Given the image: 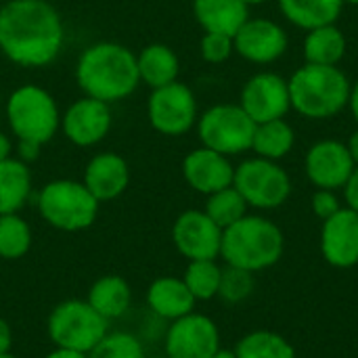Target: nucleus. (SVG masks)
<instances>
[{
  "mask_svg": "<svg viewBox=\"0 0 358 358\" xmlns=\"http://www.w3.org/2000/svg\"><path fill=\"white\" fill-rule=\"evenodd\" d=\"M355 168L357 166L346 143L334 138L315 143L304 159L306 176L317 189H344Z\"/></svg>",
  "mask_w": 358,
  "mask_h": 358,
  "instance_id": "nucleus-15",
  "label": "nucleus"
},
{
  "mask_svg": "<svg viewBox=\"0 0 358 358\" xmlns=\"http://www.w3.org/2000/svg\"><path fill=\"white\" fill-rule=\"evenodd\" d=\"M76 82L84 96L109 105L124 101L141 84L136 55L117 42H94L76 63Z\"/></svg>",
  "mask_w": 358,
  "mask_h": 358,
  "instance_id": "nucleus-2",
  "label": "nucleus"
},
{
  "mask_svg": "<svg viewBox=\"0 0 358 358\" xmlns=\"http://www.w3.org/2000/svg\"><path fill=\"white\" fill-rule=\"evenodd\" d=\"M31 195V170L27 162L8 157L0 162V216L19 214Z\"/></svg>",
  "mask_w": 358,
  "mask_h": 358,
  "instance_id": "nucleus-23",
  "label": "nucleus"
},
{
  "mask_svg": "<svg viewBox=\"0 0 358 358\" xmlns=\"http://www.w3.org/2000/svg\"><path fill=\"white\" fill-rule=\"evenodd\" d=\"M109 321L101 317L88 302H61L48 317V338L55 348L88 355L105 336Z\"/></svg>",
  "mask_w": 358,
  "mask_h": 358,
  "instance_id": "nucleus-7",
  "label": "nucleus"
},
{
  "mask_svg": "<svg viewBox=\"0 0 358 358\" xmlns=\"http://www.w3.org/2000/svg\"><path fill=\"white\" fill-rule=\"evenodd\" d=\"M220 279H222V268L216 264V260H191L182 277L193 298L203 302L218 296Z\"/></svg>",
  "mask_w": 358,
  "mask_h": 358,
  "instance_id": "nucleus-31",
  "label": "nucleus"
},
{
  "mask_svg": "<svg viewBox=\"0 0 358 358\" xmlns=\"http://www.w3.org/2000/svg\"><path fill=\"white\" fill-rule=\"evenodd\" d=\"M237 358H296L294 346L279 334L254 331L248 334L235 348Z\"/></svg>",
  "mask_w": 358,
  "mask_h": 358,
  "instance_id": "nucleus-28",
  "label": "nucleus"
},
{
  "mask_svg": "<svg viewBox=\"0 0 358 358\" xmlns=\"http://www.w3.org/2000/svg\"><path fill=\"white\" fill-rule=\"evenodd\" d=\"M340 210H342V206H340V199H338V195L334 191H329V189H317V193L313 195V212L321 220L331 218Z\"/></svg>",
  "mask_w": 358,
  "mask_h": 358,
  "instance_id": "nucleus-35",
  "label": "nucleus"
},
{
  "mask_svg": "<svg viewBox=\"0 0 358 358\" xmlns=\"http://www.w3.org/2000/svg\"><path fill=\"white\" fill-rule=\"evenodd\" d=\"M344 4H358V0H342Z\"/></svg>",
  "mask_w": 358,
  "mask_h": 358,
  "instance_id": "nucleus-44",
  "label": "nucleus"
},
{
  "mask_svg": "<svg viewBox=\"0 0 358 358\" xmlns=\"http://www.w3.org/2000/svg\"><path fill=\"white\" fill-rule=\"evenodd\" d=\"M254 273L243 271V268H235V266H227L222 271V279H220V289L218 296L229 302V304H239L243 300H248L254 292Z\"/></svg>",
  "mask_w": 358,
  "mask_h": 358,
  "instance_id": "nucleus-33",
  "label": "nucleus"
},
{
  "mask_svg": "<svg viewBox=\"0 0 358 358\" xmlns=\"http://www.w3.org/2000/svg\"><path fill=\"white\" fill-rule=\"evenodd\" d=\"M10 346H13V331H10V325L0 319V355H6L10 352Z\"/></svg>",
  "mask_w": 358,
  "mask_h": 358,
  "instance_id": "nucleus-37",
  "label": "nucleus"
},
{
  "mask_svg": "<svg viewBox=\"0 0 358 358\" xmlns=\"http://www.w3.org/2000/svg\"><path fill=\"white\" fill-rule=\"evenodd\" d=\"M233 187L241 193L248 206L258 210H275L292 195L289 174L277 162L258 155L235 168Z\"/></svg>",
  "mask_w": 358,
  "mask_h": 358,
  "instance_id": "nucleus-9",
  "label": "nucleus"
},
{
  "mask_svg": "<svg viewBox=\"0 0 358 358\" xmlns=\"http://www.w3.org/2000/svg\"><path fill=\"white\" fill-rule=\"evenodd\" d=\"M239 105L256 124L285 117L292 109L289 84L279 73L260 71L243 84Z\"/></svg>",
  "mask_w": 358,
  "mask_h": 358,
  "instance_id": "nucleus-11",
  "label": "nucleus"
},
{
  "mask_svg": "<svg viewBox=\"0 0 358 358\" xmlns=\"http://www.w3.org/2000/svg\"><path fill=\"white\" fill-rule=\"evenodd\" d=\"M344 197H346L348 208L358 214V166L355 168V172L350 174L348 182L344 185Z\"/></svg>",
  "mask_w": 358,
  "mask_h": 358,
  "instance_id": "nucleus-36",
  "label": "nucleus"
},
{
  "mask_svg": "<svg viewBox=\"0 0 358 358\" xmlns=\"http://www.w3.org/2000/svg\"><path fill=\"white\" fill-rule=\"evenodd\" d=\"M287 34L273 19H248L233 36V46L239 57L250 63L266 65L281 59L287 50Z\"/></svg>",
  "mask_w": 358,
  "mask_h": 358,
  "instance_id": "nucleus-14",
  "label": "nucleus"
},
{
  "mask_svg": "<svg viewBox=\"0 0 358 358\" xmlns=\"http://www.w3.org/2000/svg\"><path fill=\"white\" fill-rule=\"evenodd\" d=\"M256 122L241 105H214L197 117V134L201 147L218 151L227 157L252 149Z\"/></svg>",
  "mask_w": 358,
  "mask_h": 358,
  "instance_id": "nucleus-8",
  "label": "nucleus"
},
{
  "mask_svg": "<svg viewBox=\"0 0 358 358\" xmlns=\"http://www.w3.org/2000/svg\"><path fill=\"white\" fill-rule=\"evenodd\" d=\"M193 15L206 31L233 38L250 19V6L243 0H193Z\"/></svg>",
  "mask_w": 358,
  "mask_h": 358,
  "instance_id": "nucleus-21",
  "label": "nucleus"
},
{
  "mask_svg": "<svg viewBox=\"0 0 358 358\" xmlns=\"http://www.w3.org/2000/svg\"><path fill=\"white\" fill-rule=\"evenodd\" d=\"M147 117L153 130L166 136H182L197 124V99L182 82L155 88L149 94Z\"/></svg>",
  "mask_w": 358,
  "mask_h": 358,
  "instance_id": "nucleus-10",
  "label": "nucleus"
},
{
  "mask_svg": "<svg viewBox=\"0 0 358 358\" xmlns=\"http://www.w3.org/2000/svg\"><path fill=\"white\" fill-rule=\"evenodd\" d=\"M0 358H17V357H13L10 352H6V355H0Z\"/></svg>",
  "mask_w": 358,
  "mask_h": 358,
  "instance_id": "nucleus-45",
  "label": "nucleus"
},
{
  "mask_svg": "<svg viewBox=\"0 0 358 358\" xmlns=\"http://www.w3.org/2000/svg\"><path fill=\"white\" fill-rule=\"evenodd\" d=\"M348 107H350V113L355 117V122L358 124V80L350 86V99H348Z\"/></svg>",
  "mask_w": 358,
  "mask_h": 358,
  "instance_id": "nucleus-39",
  "label": "nucleus"
},
{
  "mask_svg": "<svg viewBox=\"0 0 358 358\" xmlns=\"http://www.w3.org/2000/svg\"><path fill=\"white\" fill-rule=\"evenodd\" d=\"M31 248V229L19 214L0 216V258L19 260Z\"/></svg>",
  "mask_w": 358,
  "mask_h": 358,
  "instance_id": "nucleus-30",
  "label": "nucleus"
},
{
  "mask_svg": "<svg viewBox=\"0 0 358 358\" xmlns=\"http://www.w3.org/2000/svg\"><path fill=\"white\" fill-rule=\"evenodd\" d=\"M63 42V19L48 0H8L0 6V50L15 65L46 67Z\"/></svg>",
  "mask_w": 358,
  "mask_h": 358,
  "instance_id": "nucleus-1",
  "label": "nucleus"
},
{
  "mask_svg": "<svg viewBox=\"0 0 358 358\" xmlns=\"http://www.w3.org/2000/svg\"><path fill=\"white\" fill-rule=\"evenodd\" d=\"M88 358H145V348L138 338L126 331L107 334L90 352Z\"/></svg>",
  "mask_w": 358,
  "mask_h": 358,
  "instance_id": "nucleus-32",
  "label": "nucleus"
},
{
  "mask_svg": "<svg viewBox=\"0 0 358 358\" xmlns=\"http://www.w3.org/2000/svg\"><path fill=\"white\" fill-rule=\"evenodd\" d=\"M182 176L191 189L203 195H212L233 185L235 168L227 155L208 147L193 149L182 159Z\"/></svg>",
  "mask_w": 358,
  "mask_h": 358,
  "instance_id": "nucleus-18",
  "label": "nucleus"
},
{
  "mask_svg": "<svg viewBox=\"0 0 358 358\" xmlns=\"http://www.w3.org/2000/svg\"><path fill=\"white\" fill-rule=\"evenodd\" d=\"M218 350L220 334L210 317L191 313L172 321L166 336L168 358H212Z\"/></svg>",
  "mask_w": 358,
  "mask_h": 358,
  "instance_id": "nucleus-12",
  "label": "nucleus"
},
{
  "mask_svg": "<svg viewBox=\"0 0 358 358\" xmlns=\"http://www.w3.org/2000/svg\"><path fill=\"white\" fill-rule=\"evenodd\" d=\"M195 302L197 300L178 277H159L147 289L149 308L166 321H176L191 315Z\"/></svg>",
  "mask_w": 358,
  "mask_h": 358,
  "instance_id": "nucleus-20",
  "label": "nucleus"
},
{
  "mask_svg": "<svg viewBox=\"0 0 358 358\" xmlns=\"http://www.w3.org/2000/svg\"><path fill=\"white\" fill-rule=\"evenodd\" d=\"M46 358H88L84 352H76V350H65V348H55Z\"/></svg>",
  "mask_w": 358,
  "mask_h": 358,
  "instance_id": "nucleus-40",
  "label": "nucleus"
},
{
  "mask_svg": "<svg viewBox=\"0 0 358 358\" xmlns=\"http://www.w3.org/2000/svg\"><path fill=\"white\" fill-rule=\"evenodd\" d=\"M212 358H237V357H235V352H231V350H218V352H216Z\"/></svg>",
  "mask_w": 358,
  "mask_h": 358,
  "instance_id": "nucleus-42",
  "label": "nucleus"
},
{
  "mask_svg": "<svg viewBox=\"0 0 358 358\" xmlns=\"http://www.w3.org/2000/svg\"><path fill=\"white\" fill-rule=\"evenodd\" d=\"M10 153H13V143H10V138L0 130V162L8 159Z\"/></svg>",
  "mask_w": 358,
  "mask_h": 358,
  "instance_id": "nucleus-38",
  "label": "nucleus"
},
{
  "mask_svg": "<svg viewBox=\"0 0 358 358\" xmlns=\"http://www.w3.org/2000/svg\"><path fill=\"white\" fill-rule=\"evenodd\" d=\"M346 147H348V151H350V155H352V159H355V166H358V130L357 132H352V136H350V141L346 143Z\"/></svg>",
  "mask_w": 358,
  "mask_h": 358,
  "instance_id": "nucleus-41",
  "label": "nucleus"
},
{
  "mask_svg": "<svg viewBox=\"0 0 358 358\" xmlns=\"http://www.w3.org/2000/svg\"><path fill=\"white\" fill-rule=\"evenodd\" d=\"M304 59L313 65H338L346 55V36L331 23L306 31L304 38Z\"/></svg>",
  "mask_w": 358,
  "mask_h": 358,
  "instance_id": "nucleus-26",
  "label": "nucleus"
},
{
  "mask_svg": "<svg viewBox=\"0 0 358 358\" xmlns=\"http://www.w3.org/2000/svg\"><path fill=\"white\" fill-rule=\"evenodd\" d=\"M61 130L76 147L99 145L111 130L109 103L82 96L73 101L61 115Z\"/></svg>",
  "mask_w": 358,
  "mask_h": 358,
  "instance_id": "nucleus-16",
  "label": "nucleus"
},
{
  "mask_svg": "<svg viewBox=\"0 0 358 358\" xmlns=\"http://www.w3.org/2000/svg\"><path fill=\"white\" fill-rule=\"evenodd\" d=\"M283 17L302 29H315L321 25H331L342 15V0H279Z\"/></svg>",
  "mask_w": 358,
  "mask_h": 358,
  "instance_id": "nucleus-25",
  "label": "nucleus"
},
{
  "mask_svg": "<svg viewBox=\"0 0 358 358\" xmlns=\"http://www.w3.org/2000/svg\"><path fill=\"white\" fill-rule=\"evenodd\" d=\"M172 239L176 250L189 262L216 260L220 256L222 229L203 210H187L176 218L172 227Z\"/></svg>",
  "mask_w": 358,
  "mask_h": 358,
  "instance_id": "nucleus-13",
  "label": "nucleus"
},
{
  "mask_svg": "<svg viewBox=\"0 0 358 358\" xmlns=\"http://www.w3.org/2000/svg\"><path fill=\"white\" fill-rule=\"evenodd\" d=\"M281 229L262 216H243L222 231L220 256L229 266L258 273L275 266L283 256Z\"/></svg>",
  "mask_w": 358,
  "mask_h": 358,
  "instance_id": "nucleus-5",
  "label": "nucleus"
},
{
  "mask_svg": "<svg viewBox=\"0 0 358 358\" xmlns=\"http://www.w3.org/2000/svg\"><path fill=\"white\" fill-rule=\"evenodd\" d=\"M287 84L292 109L308 120H329L348 107L352 84L338 65L304 63Z\"/></svg>",
  "mask_w": 358,
  "mask_h": 358,
  "instance_id": "nucleus-4",
  "label": "nucleus"
},
{
  "mask_svg": "<svg viewBox=\"0 0 358 358\" xmlns=\"http://www.w3.org/2000/svg\"><path fill=\"white\" fill-rule=\"evenodd\" d=\"M248 6H252V4H262V2H266V0H243Z\"/></svg>",
  "mask_w": 358,
  "mask_h": 358,
  "instance_id": "nucleus-43",
  "label": "nucleus"
},
{
  "mask_svg": "<svg viewBox=\"0 0 358 358\" xmlns=\"http://www.w3.org/2000/svg\"><path fill=\"white\" fill-rule=\"evenodd\" d=\"M6 122L17 138L19 159L31 162L61 128V111L55 96L36 84H23L6 99Z\"/></svg>",
  "mask_w": 358,
  "mask_h": 358,
  "instance_id": "nucleus-3",
  "label": "nucleus"
},
{
  "mask_svg": "<svg viewBox=\"0 0 358 358\" xmlns=\"http://www.w3.org/2000/svg\"><path fill=\"white\" fill-rule=\"evenodd\" d=\"M86 302L101 317L111 321V319H120L126 315V310L130 308V302H132V292H130V285L126 283V279H122L117 275H105L92 283Z\"/></svg>",
  "mask_w": 358,
  "mask_h": 358,
  "instance_id": "nucleus-24",
  "label": "nucleus"
},
{
  "mask_svg": "<svg viewBox=\"0 0 358 358\" xmlns=\"http://www.w3.org/2000/svg\"><path fill=\"white\" fill-rule=\"evenodd\" d=\"M248 203L241 197V193L231 185L227 189H220L212 195H208L206 201V214L224 231L227 227L235 224L237 220H241L248 214Z\"/></svg>",
  "mask_w": 358,
  "mask_h": 358,
  "instance_id": "nucleus-29",
  "label": "nucleus"
},
{
  "mask_svg": "<svg viewBox=\"0 0 358 358\" xmlns=\"http://www.w3.org/2000/svg\"><path fill=\"white\" fill-rule=\"evenodd\" d=\"M136 67L141 82L155 90L178 80L180 61L170 46L155 42L141 48V52L136 55Z\"/></svg>",
  "mask_w": 358,
  "mask_h": 358,
  "instance_id": "nucleus-22",
  "label": "nucleus"
},
{
  "mask_svg": "<svg viewBox=\"0 0 358 358\" xmlns=\"http://www.w3.org/2000/svg\"><path fill=\"white\" fill-rule=\"evenodd\" d=\"M199 52H201L203 61H208V63H224L235 52L233 38L224 36V34L206 31L199 42Z\"/></svg>",
  "mask_w": 358,
  "mask_h": 358,
  "instance_id": "nucleus-34",
  "label": "nucleus"
},
{
  "mask_svg": "<svg viewBox=\"0 0 358 358\" xmlns=\"http://www.w3.org/2000/svg\"><path fill=\"white\" fill-rule=\"evenodd\" d=\"M86 189L94 195L99 203L117 199L130 182V168L128 162L111 151L96 153L84 168Z\"/></svg>",
  "mask_w": 358,
  "mask_h": 358,
  "instance_id": "nucleus-19",
  "label": "nucleus"
},
{
  "mask_svg": "<svg viewBox=\"0 0 358 358\" xmlns=\"http://www.w3.org/2000/svg\"><path fill=\"white\" fill-rule=\"evenodd\" d=\"M99 201L84 182L59 178L50 180L38 193L40 216L57 231L78 233L94 224L99 216Z\"/></svg>",
  "mask_w": 358,
  "mask_h": 358,
  "instance_id": "nucleus-6",
  "label": "nucleus"
},
{
  "mask_svg": "<svg viewBox=\"0 0 358 358\" xmlns=\"http://www.w3.org/2000/svg\"><path fill=\"white\" fill-rule=\"evenodd\" d=\"M294 145H296V132L289 126V122H285L283 117L256 124L252 151L258 157L279 162L294 149Z\"/></svg>",
  "mask_w": 358,
  "mask_h": 358,
  "instance_id": "nucleus-27",
  "label": "nucleus"
},
{
  "mask_svg": "<svg viewBox=\"0 0 358 358\" xmlns=\"http://www.w3.org/2000/svg\"><path fill=\"white\" fill-rule=\"evenodd\" d=\"M321 252L336 268H350L358 264V214L355 210L342 208L338 214L323 220Z\"/></svg>",
  "mask_w": 358,
  "mask_h": 358,
  "instance_id": "nucleus-17",
  "label": "nucleus"
}]
</instances>
